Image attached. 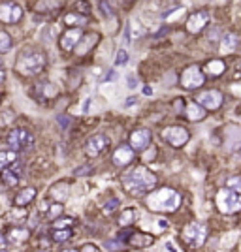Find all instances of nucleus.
<instances>
[{"instance_id":"obj_1","label":"nucleus","mask_w":241,"mask_h":252,"mask_svg":"<svg viewBox=\"0 0 241 252\" xmlns=\"http://www.w3.org/2000/svg\"><path fill=\"white\" fill-rule=\"evenodd\" d=\"M123 186L130 196L151 194V190H155L156 186V175L147 168L138 166L132 171H128L127 175H123Z\"/></svg>"},{"instance_id":"obj_2","label":"nucleus","mask_w":241,"mask_h":252,"mask_svg":"<svg viewBox=\"0 0 241 252\" xmlns=\"http://www.w3.org/2000/svg\"><path fill=\"white\" fill-rule=\"evenodd\" d=\"M45 66H47V56L40 49H25L15 60V70L25 77L38 75Z\"/></svg>"},{"instance_id":"obj_3","label":"nucleus","mask_w":241,"mask_h":252,"mask_svg":"<svg viewBox=\"0 0 241 252\" xmlns=\"http://www.w3.org/2000/svg\"><path fill=\"white\" fill-rule=\"evenodd\" d=\"M147 205L151 211H158V213H173L179 209L181 205V196L177 190H173L170 186L166 188H158L153 190L147 196Z\"/></svg>"},{"instance_id":"obj_4","label":"nucleus","mask_w":241,"mask_h":252,"mask_svg":"<svg viewBox=\"0 0 241 252\" xmlns=\"http://www.w3.org/2000/svg\"><path fill=\"white\" fill-rule=\"evenodd\" d=\"M6 145L12 153H19V151H29L34 145V136L30 134L27 128H14L8 138H6Z\"/></svg>"},{"instance_id":"obj_5","label":"nucleus","mask_w":241,"mask_h":252,"mask_svg":"<svg viewBox=\"0 0 241 252\" xmlns=\"http://www.w3.org/2000/svg\"><path fill=\"white\" fill-rule=\"evenodd\" d=\"M217 209L222 215H234L241 211V194L230 190V188H222L217 192Z\"/></svg>"},{"instance_id":"obj_6","label":"nucleus","mask_w":241,"mask_h":252,"mask_svg":"<svg viewBox=\"0 0 241 252\" xmlns=\"http://www.w3.org/2000/svg\"><path fill=\"white\" fill-rule=\"evenodd\" d=\"M181 237H183L186 247L200 249L205 243V239H207V226L202 224V222H190V224H186L183 228Z\"/></svg>"},{"instance_id":"obj_7","label":"nucleus","mask_w":241,"mask_h":252,"mask_svg":"<svg viewBox=\"0 0 241 252\" xmlns=\"http://www.w3.org/2000/svg\"><path fill=\"white\" fill-rule=\"evenodd\" d=\"M162 138L173 149H181L185 143L190 140V132L183 126H168L162 130Z\"/></svg>"},{"instance_id":"obj_8","label":"nucleus","mask_w":241,"mask_h":252,"mask_svg":"<svg viewBox=\"0 0 241 252\" xmlns=\"http://www.w3.org/2000/svg\"><path fill=\"white\" fill-rule=\"evenodd\" d=\"M205 81V73L202 72L198 64H192L188 68H185L183 73H181V85L188 90H194V89H200Z\"/></svg>"},{"instance_id":"obj_9","label":"nucleus","mask_w":241,"mask_h":252,"mask_svg":"<svg viewBox=\"0 0 241 252\" xmlns=\"http://www.w3.org/2000/svg\"><path fill=\"white\" fill-rule=\"evenodd\" d=\"M196 100H198V104L204 109L217 111V109L222 108V104H224V94H222L221 90H217V89H211V90H204Z\"/></svg>"},{"instance_id":"obj_10","label":"nucleus","mask_w":241,"mask_h":252,"mask_svg":"<svg viewBox=\"0 0 241 252\" xmlns=\"http://www.w3.org/2000/svg\"><path fill=\"white\" fill-rule=\"evenodd\" d=\"M23 17V8L15 2H4L0 4V21L2 23H8V25H14L19 23Z\"/></svg>"},{"instance_id":"obj_11","label":"nucleus","mask_w":241,"mask_h":252,"mask_svg":"<svg viewBox=\"0 0 241 252\" xmlns=\"http://www.w3.org/2000/svg\"><path fill=\"white\" fill-rule=\"evenodd\" d=\"M151 140H153L151 130H147V128H138V130H134V132L130 134V147L134 149V153H143V151L151 145Z\"/></svg>"},{"instance_id":"obj_12","label":"nucleus","mask_w":241,"mask_h":252,"mask_svg":"<svg viewBox=\"0 0 241 252\" xmlns=\"http://www.w3.org/2000/svg\"><path fill=\"white\" fill-rule=\"evenodd\" d=\"M207 23H209V14L205 10L194 12V14L188 15V19H186V32L188 34H200L204 28L207 27Z\"/></svg>"},{"instance_id":"obj_13","label":"nucleus","mask_w":241,"mask_h":252,"mask_svg":"<svg viewBox=\"0 0 241 252\" xmlns=\"http://www.w3.org/2000/svg\"><path fill=\"white\" fill-rule=\"evenodd\" d=\"M108 145H110V140H108L104 134H94V136H91L85 143L87 156H98V154H102L108 149Z\"/></svg>"},{"instance_id":"obj_14","label":"nucleus","mask_w":241,"mask_h":252,"mask_svg":"<svg viewBox=\"0 0 241 252\" xmlns=\"http://www.w3.org/2000/svg\"><path fill=\"white\" fill-rule=\"evenodd\" d=\"M134 158H136V153H134V149H132L130 145H127V143L119 145V147L113 151V156H111L113 164L115 166H119V168H125L128 164H132Z\"/></svg>"},{"instance_id":"obj_15","label":"nucleus","mask_w":241,"mask_h":252,"mask_svg":"<svg viewBox=\"0 0 241 252\" xmlns=\"http://www.w3.org/2000/svg\"><path fill=\"white\" fill-rule=\"evenodd\" d=\"M83 38V30L81 28H68L62 36H60V49L62 51H75L77 43Z\"/></svg>"},{"instance_id":"obj_16","label":"nucleus","mask_w":241,"mask_h":252,"mask_svg":"<svg viewBox=\"0 0 241 252\" xmlns=\"http://www.w3.org/2000/svg\"><path fill=\"white\" fill-rule=\"evenodd\" d=\"M100 42V34L98 32H85L83 34V38H81V42L77 43V47H75V55L77 56H83L87 55L96 43Z\"/></svg>"},{"instance_id":"obj_17","label":"nucleus","mask_w":241,"mask_h":252,"mask_svg":"<svg viewBox=\"0 0 241 252\" xmlns=\"http://www.w3.org/2000/svg\"><path fill=\"white\" fill-rule=\"evenodd\" d=\"M153 243H155V237H153V235L142 234V232H134V234L127 239L125 245L132 247V249H147V247H151Z\"/></svg>"},{"instance_id":"obj_18","label":"nucleus","mask_w":241,"mask_h":252,"mask_svg":"<svg viewBox=\"0 0 241 252\" xmlns=\"http://www.w3.org/2000/svg\"><path fill=\"white\" fill-rule=\"evenodd\" d=\"M29 230L27 228H23V226H12V228H8V232H6V241L8 243H14V245H21V243H25V241H29Z\"/></svg>"},{"instance_id":"obj_19","label":"nucleus","mask_w":241,"mask_h":252,"mask_svg":"<svg viewBox=\"0 0 241 252\" xmlns=\"http://www.w3.org/2000/svg\"><path fill=\"white\" fill-rule=\"evenodd\" d=\"M185 117L190 123H200L205 119V109L200 106L198 102H186L185 104Z\"/></svg>"},{"instance_id":"obj_20","label":"nucleus","mask_w":241,"mask_h":252,"mask_svg":"<svg viewBox=\"0 0 241 252\" xmlns=\"http://www.w3.org/2000/svg\"><path fill=\"white\" fill-rule=\"evenodd\" d=\"M226 72V64L222 58H211L204 64V73H209L211 77H219Z\"/></svg>"},{"instance_id":"obj_21","label":"nucleus","mask_w":241,"mask_h":252,"mask_svg":"<svg viewBox=\"0 0 241 252\" xmlns=\"http://www.w3.org/2000/svg\"><path fill=\"white\" fill-rule=\"evenodd\" d=\"M34 196H36V188H32V186L19 190V192H17V196L14 198L15 207H25V205H29L30 201L34 199Z\"/></svg>"},{"instance_id":"obj_22","label":"nucleus","mask_w":241,"mask_h":252,"mask_svg":"<svg viewBox=\"0 0 241 252\" xmlns=\"http://www.w3.org/2000/svg\"><path fill=\"white\" fill-rule=\"evenodd\" d=\"M238 43H240V36L234 34V32H228V34H224V38L221 40V51L222 53H232L238 47Z\"/></svg>"},{"instance_id":"obj_23","label":"nucleus","mask_w":241,"mask_h":252,"mask_svg":"<svg viewBox=\"0 0 241 252\" xmlns=\"http://www.w3.org/2000/svg\"><path fill=\"white\" fill-rule=\"evenodd\" d=\"M64 23L70 25L72 28H79L87 23V17L83 14H77V12H72V14L64 15Z\"/></svg>"},{"instance_id":"obj_24","label":"nucleus","mask_w":241,"mask_h":252,"mask_svg":"<svg viewBox=\"0 0 241 252\" xmlns=\"http://www.w3.org/2000/svg\"><path fill=\"white\" fill-rule=\"evenodd\" d=\"M72 235H74L72 228H53V232H51V239H53L55 243H64V241H68Z\"/></svg>"},{"instance_id":"obj_25","label":"nucleus","mask_w":241,"mask_h":252,"mask_svg":"<svg viewBox=\"0 0 241 252\" xmlns=\"http://www.w3.org/2000/svg\"><path fill=\"white\" fill-rule=\"evenodd\" d=\"M38 94L42 98H53L57 94V87L55 83H49V81H43V83L38 85Z\"/></svg>"},{"instance_id":"obj_26","label":"nucleus","mask_w":241,"mask_h":252,"mask_svg":"<svg viewBox=\"0 0 241 252\" xmlns=\"http://www.w3.org/2000/svg\"><path fill=\"white\" fill-rule=\"evenodd\" d=\"M15 160H17L15 153H12V151H0V171H4L6 168L14 166Z\"/></svg>"},{"instance_id":"obj_27","label":"nucleus","mask_w":241,"mask_h":252,"mask_svg":"<svg viewBox=\"0 0 241 252\" xmlns=\"http://www.w3.org/2000/svg\"><path fill=\"white\" fill-rule=\"evenodd\" d=\"M19 171L15 168H8L2 171V181H4V184H8V186H15L17 184V181H19V175H17Z\"/></svg>"},{"instance_id":"obj_28","label":"nucleus","mask_w":241,"mask_h":252,"mask_svg":"<svg viewBox=\"0 0 241 252\" xmlns=\"http://www.w3.org/2000/svg\"><path fill=\"white\" fill-rule=\"evenodd\" d=\"M14 47V40L6 30H0V53H6Z\"/></svg>"},{"instance_id":"obj_29","label":"nucleus","mask_w":241,"mask_h":252,"mask_svg":"<svg viewBox=\"0 0 241 252\" xmlns=\"http://www.w3.org/2000/svg\"><path fill=\"white\" fill-rule=\"evenodd\" d=\"M134 220H136V211L127 209V211H123V215H121V218H119V224L130 226V224H134Z\"/></svg>"},{"instance_id":"obj_30","label":"nucleus","mask_w":241,"mask_h":252,"mask_svg":"<svg viewBox=\"0 0 241 252\" xmlns=\"http://www.w3.org/2000/svg\"><path fill=\"white\" fill-rule=\"evenodd\" d=\"M60 215H62V205L60 203L49 205V209H47V220H57Z\"/></svg>"},{"instance_id":"obj_31","label":"nucleus","mask_w":241,"mask_h":252,"mask_svg":"<svg viewBox=\"0 0 241 252\" xmlns=\"http://www.w3.org/2000/svg\"><path fill=\"white\" fill-rule=\"evenodd\" d=\"M119 203H121V201H119L117 198H110V199L106 201V205L102 207V211H104L106 215H111V213H115V211L119 209Z\"/></svg>"},{"instance_id":"obj_32","label":"nucleus","mask_w":241,"mask_h":252,"mask_svg":"<svg viewBox=\"0 0 241 252\" xmlns=\"http://www.w3.org/2000/svg\"><path fill=\"white\" fill-rule=\"evenodd\" d=\"M226 188H230V190H234V192H238V194H241V177L240 175H236V177H230L226 181Z\"/></svg>"},{"instance_id":"obj_33","label":"nucleus","mask_w":241,"mask_h":252,"mask_svg":"<svg viewBox=\"0 0 241 252\" xmlns=\"http://www.w3.org/2000/svg\"><path fill=\"white\" fill-rule=\"evenodd\" d=\"M128 62V53L125 49H119V53L115 56V66H123V64H127Z\"/></svg>"},{"instance_id":"obj_34","label":"nucleus","mask_w":241,"mask_h":252,"mask_svg":"<svg viewBox=\"0 0 241 252\" xmlns=\"http://www.w3.org/2000/svg\"><path fill=\"white\" fill-rule=\"evenodd\" d=\"M43 8H53V10H57V8H60V2H38V4H36V12H42ZM45 12H49V10H45Z\"/></svg>"},{"instance_id":"obj_35","label":"nucleus","mask_w":241,"mask_h":252,"mask_svg":"<svg viewBox=\"0 0 241 252\" xmlns=\"http://www.w3.org/2000/svg\"><path fill=\"white\" fill-rule=\"evenodd\" d=\"M98 8L102 15H113V10H111V4L110 2H98Z\"/></svg>"},{"instance_id":"obj_36","label":"nucleus","mask_w":241,"mask_h":252,"mask_svg":"<svg viewBox=\"0 0 241 252\" xmlns=\"http://www.w3.org/2000/svg\"><path fill=\"white\" fill-rule=\"evenodd\" d=\"M72 224H74V218H60L53 224V228H68Z\"/></svg>"},{"instance_id":"obj_37","label":"nucleus","mask_w":241,"mask_h":252,"mask_svg":"<svg viewBox=\"0 0 241 252\" xmlns=\"http://www.w3.org/2000/svg\"><path fill=\"white\" fill-rule=\"evenodd\" d=\"M79 252H100V249L96 245H93V243H87V245H83V247L79 249Z\"/></svg>"},{"instance_id":"obj_38","label":"nucleus","mask_w":241,"mask_h":252,"mask_svg":"<svg viewBox=\"0 0 241 252\" xmlns=\"http://www.w3.org/2000/svg\"><path fill=\"white\" fill-rule=\"evenodd\" d=\"M128 87H130V89H136V87H138V79H136L134 75L128 77Z\"/></svg>"},{"instance_id":"obj_39","label":"nucleus","mask_w":241,"mask_h":252,"mask_svg":"<svg viewBox=\"0 0 241 252\" xmlns=\"http://www.w3.org/2000/svg\"><path fill=\"white\" fill-rule=\"evenodd\" d=\"M134 104H136V98L130 96V98H127V102H125V108H130V106H134Z\"/></svg>"},{"instance_id":"obj_40","label":"nucleus","mask_w":241,"mask_h":252,"mask_svg":"<svg viewBox=\"0 0 241 252\" xmlns=\"http://www.w3.org/2000/svg\"><path fill=\"white\" fill-rule=\"evenodd\" d=\"M62 252H79L77 249H66V251H62Z\"/></svg>"},{"instance_id":"obj_41","label":"nucleus","mask_w":241,"mask_h":252,"mask_svg":"<svg viewBox=\"0 0 241 252\" xmlns=\"http://www.w3.org/2000/svg\"><path fill=\"white\" fill-rule=\"evenodd\" d=\"M34 252H47L45 249H40V251H34Z\"/></svg>"},{"instance_id":"obj_42","label":"nucleus","mask_w":241,"mask_h":252,"mask_svg":"<svg viewBox=\"0 0 241 252\" xmlns=\"http://www.w3.org/2000/svg\"><path fill=\"white\" fill-rule=\"evenodd\" d=\"M0 252H12V251H6V249H0Z\"/></svg>"},{"instance_id":"obj_43","label":"nucleus","mask_w":241,"mask_h":252,"mask_svg":"<svg viewBox=\"0 0 241 252\" xmlns=\"http://www.w3.org/2000/svg\"><path fill=\"white\" fill-rule=\"evenodd\" d=\"M0 66H2V60H0Z\"/></svg>"},{"instance_id":"obj_44","label":"nucleus","mask_w":241,"mask_h":252,"mask_svg":"<svg viewBox=\"0 0 241 252\" xmlns=\"http://www.w3.org/2000/svg\"><path fill=\"white\" fill-rule=\"evenodd\" d=\"M138 252H140V251H138Z\"/></svg>"}]
</instances>
